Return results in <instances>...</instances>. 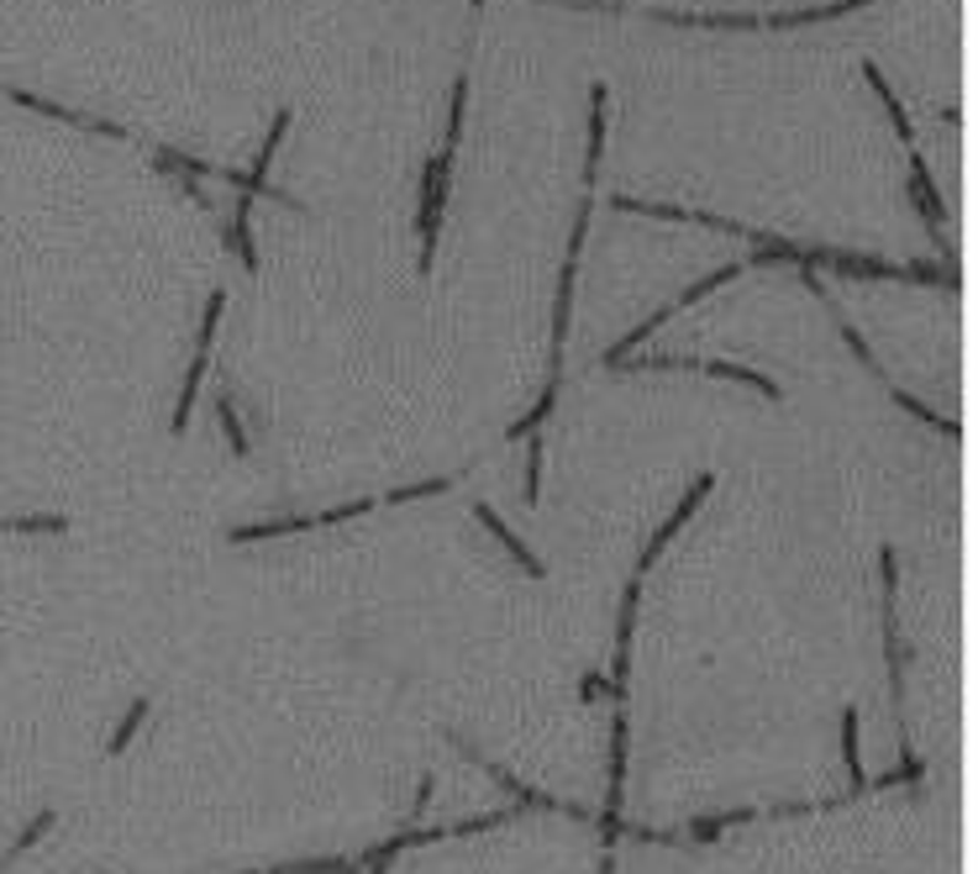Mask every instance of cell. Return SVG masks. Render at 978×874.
<instances>
[{
	"mask_svg": "<svg viewBox=\"0 0 978 874\" xmlns=\"http://www.w3.org/2000/svg\"><path fill=\"white\" fill-rule=\"evenodd\" d=\"M227 312V295L216 290L211 301H205V321H201V349H195V364H190V375H185V390H179V411H174V432H190V417H195V395H201V380L205 369H211V343H216V321Z\"/></svg>",
	"mask_w": 978,
	"mask_h": 874,
	"instance_id": "1",
	"label": "cell"
},
{
	"mask_svg": "<svg viewBox=\"0 0 978 874\" xmlns=\"http://www.w3.org/2000/svg\"><path fill=\"white\" fill-rule=\"evenodd\" d=\"M863 74H868V85H874L878 90V101H884V111H889V116H894V127H900V138H905V148H911V116H905V105L894 101V90H889V85H884V74H878V64H863Z\"/></svg>",
	"mask_w": 978,
	"mask_h": 874,
	"instance_id": "10",
	"label": "cell"
},
{
	"mask_svg": "<svg viewBox=\"0 0 978 874\" xmlns=\"http://www.w3.org/2000/svg\"><path fill=\"white\" fill-rule=\"evenodd\" d=\"M600 153H606V85L589 90V159H584V190H595Z\"/></svg>",
	"mask_w": 978,
	"mask_h": 874,
	"instance_id": "7",
	"label": "cell"
},
{
	"mask_svg": "<svg viewBox=\"0 0 978 874\" xmlns=\"http://www.w3.org/2000/svg\"><path fill=\"white\" fill-rule=\"evenodd\" d=\"M710 490H715V474H700V480L689 485V495L678 501V511H674V517H669V522H663V527H658V537L647 543V554H642V563H637V580H647V569H652V563H658V554H663V548L674 543L678 532H684V522H689V517L700 511V501H706Z\"/></svg>",
	"mask_w": 978,
	"mask_h": 874,
	"instance_id": "4",
	"label": "cell"
},
{
	"mask_svg": "<svg viewBox=\"0 0 978 874\" xmlns=\"http://www.w3.org/2000/svg\"><path fill=\"white\" fill-rule=\"evenodd\" d=\"M463 111H469V69L458 74V85H453V116H447V142H442V153H453V148H458V127H463Z\"/></svg>",
	"mask_w": 978,
	"mask_h": 874,
	"instance_id": "12",
	"label": "cell"
},
{
	"mask_svg": "<svg viewBox=\"0 0 978 874\" xmlns=\"http://www.w3.org/2000/svg\"><path fill=\"white\" fill-rule=\"evenodd\" d=\"M473 11H484V0H473Z\"/></svg>",
	"mask_w": 978,
	"mask_h": 874,
	"instance_id": "19",
	"label": "cell"
},
{
	"mask_svg": "<svg viewBox=\"0 0 978 874\" xmlns=\"http://www.w3.org/2000/svg\"><path fill=\"white\" fill-rule=\"evenodd\" d=\"M558 385H563V375H552V380H547V390H542V395H537V406H532L526 417H521V421H516V427H510V438H526V432H537L542 421L552 417V406H558Z\"/></svg>",
	"mask_w": 978,
	"mask_h": 874,
	"instance_id": "9",
	"label": "cell"
},
{
	"mask_svg": "<svg viewBox=\"0 0 978 874\" xmlns=\"http://www.w3.org/2000/svg\"><path fill=\"white\" fill-rule=\"evenodd\" d=\"M473 517H479V522H484V527H490V532H495V537H500V543H506V548H510V559L521 563V569H526L532 580H542V574H547V563H542L537 554H532V548H526V543H521V537H516V532H510L506 522H500V511H495L490 501H473Z\"/></svg>",
	"mask_w": 978,
	"mask_h": 874,
	"instance_id": "6",
	"label": "cell"
},
{
	"mask_svg": "<svg viewBox=\"0 0 978 874\" xmlns=\"http://www.w3.org/2000/svg\"><path fill=\"white\" fill-rule=\"evenodd\" d=\"M373 501H347L338 511H321V517H290V522H258V527H232V543H264V537H284V532H310V527H332L347 517H364Z\"/></svg>",
	"mask_w": 978,
	"mask_h": 874,
	"instance_id": "3",
	"label": "cell"
},
{
	"mask_svg": "<svg viewBox=\"0 0 978 874\" xmlns=\"http://www.w3.org/2000/svg\"><path fill=\"white\" fill-rule=\"evenodd\" d=\"M521 495H526V506L542 501V438L537 432H532V458H526V485H521Z\"/></svg>",
	"mask_w": 978,
	"mask_h": 874,
	"instance_id": "17",
	"label": "cell"
},
{
	"mask_svg": "<svg viewBox=\"0 0 978 874\" xmlns=\"http://www.w3.org/2000/svg\"><path fill=\"white\" fill-rule=\"evenodd\" d=\"M752 816H758V811H726V816H710V822H695V827H689L684 838H689V843H715V838H721V833H726V827H737V822H752Z\"/></svg>",
	"mask_w": 978,
	"mask_h": 874,
	"instance_id": "11",
	"label": "cell"
},
{
	"mask_svg": "<svg viewBox=\"0 0 978 874\" xmlns=\"http://www.w3.org/2000/svg\"><path fill=\"white\" fill-rule=\"evenodd\" d=\"M826 312H837V306L826 301ZM837 327H842L847 349H852V353H858V358H863V364H868V375H878V380H884V369H878V358H874V353H868V343H863V332H858V327H852V321H847L842 312H837ZM884 385H889V380H884Z\"/></svg>",
	"mask_w": 978,
	"mask_h": 874,
	"instance_id": "13",
	"label": "cell"
},
{
	"mask_svg": "<svg viewBox=\"0 0 978 874\" xmlns=\"http://www.w3.org/2000/svg\"><path fill=\"white\" fill-rule=\"evenodd\" d=\"M447 175H453V153H437L427 169V201H421V275L437 258V227H442V201H447Z\"/></svg>",
	"mask_w": 978,
	"mask_h": 874,
	"instance_id": "2",
	"label": "cell"
},
{
	"mask_svg": "<svg viewBox=\"0 0 978 874\" xmlns=\"http://www.w3.org/2000/svg\"><path fill=\"white\" fill-rule=\"evenodd\" d=\"M447 490H453V480H421V485L390 490L384 501H390V506H405V501H427V495H447Z\"/></svg>",
	"mask_w": 978,
	"mask_h": 874,
	"instance_id": "16",
	"label": "cell"
},
{
	"mask_svg": "<svg viewBox=\"0 0 978 874\" xmlns=\"http://www.w3.org/2000/svg\"><path fill=\"white\" fill-rule=\"evenodd\" d=\"M842 753H847V774H852V801L868 796V774H863V759H858V711L847 706L842 711Z\"/></svg>",
	"mask_w": 978,
	"mask_h": 874,
	"instance_id": "8",
	"label": "cell"
},
{
	"mask_svg": "<svg viewBox=\"0 0 978 874\" xmlns=\"http://www.w3.org/2000/svg\"><path fill=\"white\" fill-rule=\"evenodd\" d=\"M216 417H221V427H227V443H232V454L242 458L247 448H253V443H247V432H242V421H237V411H232V401H227V395L216 401Z\"/></svg>",
	"mask_w": 978,
	"mask_h": 874,
	"instance_id": "14",
	"label": "cell"
},
{
	"mask_svg": "<svg viewBox=\"0 0 978 874\" xmlns=\"http://www.w3.org/2000/svg\"><path fill=\"white\" fill-rule=\"evenodd\" d=\"M142 717H148V700H137L132 711H127V722H122V727H116V737H111V753H122V748L132 743L137 727H142Z\"/></svg>",
	"mask_w": 978,
	"mask_h": 874,
	"instance_id": "18",
	"label": "cell"
},
{
	"mask_svg": "<svg viewBox=\"0 0 978 874\" xmlns=\"http://www.w3.org/2000/svg\"><path fill=\"white\" fill-rule=\"evenodd\" d=\"M53 822H59V816H53V811H42V816H37L33 827H27V833H22V838L11 843V853H5V859H0V870H5V864H16V859H22V853H27V848H33V843L42 838V833H48V827H53Z\"/></svg>",
	"mask_w": 978,
	"mask_h": 874,
	"instance_id": "15",
	"label": "cell"
},
{
	"mask_svg": "<svg viewBox=\"0 0 978 874\" xmlns=\"http://www.w3.org/2000/svg\"><path fill=\"white\" fill-rule=\"evenodd\" d=\"M637 369H700V375H715V380H742V385L763 390L769 401H784V390L769 380V375H752L742 364H726V358H710V364H695V358H642Z\"/></svg>",
	"mask_w": 978,
	"mask_h": 874,
	"instance_id": "5",
	"label": "cell"
}]
</instances>
